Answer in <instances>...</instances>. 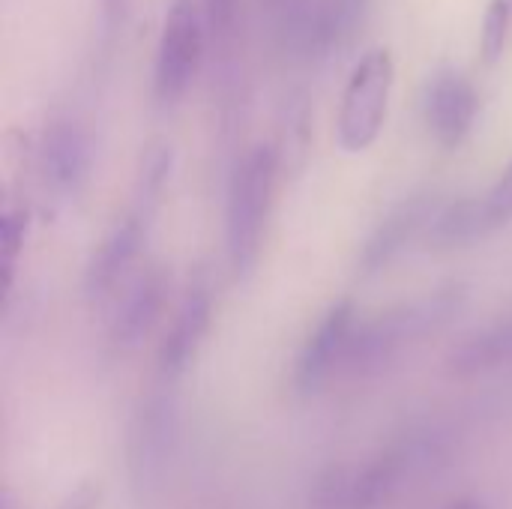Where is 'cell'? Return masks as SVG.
Listing matches in <instances>:
<instances>
[{
  "mask_svg": "<svg viewBox=\"0 0 512 509\" xmlns=\"http://www.w3.org/2000/svg\"><path fill=\"white\" fill-rule=\"evenodd\" d=\"M393 78H396V63H393L390 48L384 45L366 51L360 63L354 66L342 93L339 123H336L339 144L348 153L369 150L375 138L381 135V126L387 120Z\"/></svg>",
  "mask_w": 512,
  "mask_h": 509,
  "instance_id": "obj_4",
  "label": "cell"
},
{
  "mask_svg": "<svg viewBox=\"0 0 512 509\" xmlns=\"http://www.w3.org/2000/svg\"><path fill=\"white\" fill-rule=\"evenodd\" d=\"M147 216H141L138 210H129L123 219H117L105 237L99 240L93 258L87 261L84 270V291L87 297H99L105 294L123 273L126 267L138 258L144 234H147Z\"/></svg>",
  "mask_w": 512,
  "mask_h": 509,
  "instance_id": "obj_11",
  "label": "cell"
},
{
  "mask_svg": "<svg viewBox=\"0 0 512 509\" xmlns=\"http://www.w3.org/2000/svg\"><path fill=\"white\" fill-rule=\"evenodd\" d=\"M441 198L435 192H420L405 198L402 204H396L381 222L378 228L369 234V240L363 243L360 252V273L363 276H375L381 270H387L420 234L429 231V225L435 222V216L441 213Z\"/></svg>",
  "mask_w": 512,
  "mask_h": 509,
  "instance_id": "obj_8",
  "label": "cell"
},
{
  "mask_svg": "<svg viewBox=\"0 0 512 509\" xmlns=\"http://www.w3.org/2000/svg\"><path fill=\"white\" fill-rule=\"evenodd\" d=\"M168 297V276L162 267H150L144 270L129 291L123 294L114 318H111V342L117 348H135L150 327L156 324V318L162 315Z\"/></svg>",
  "mask_w": 512,
  "mask_h": 509,
  "instance_id": "obj_13",
  "label": "cell"
},
{
  "mask_svg": "<svg viewBox=\"0 0 512 509\" xmlns=\"http://www.w3.org/2000/svg\"><path fill=\"white\" fill-rule=\"evenodd\" d=\"M447 462L444 432H414L402 438L369 465L357 468L354 477V509H381L396 501L414 480Z\"/></svg>",
  "mask_w": 512,
  "mask_h": 509,
  "instance_id": "obj_5",
  "label": "cell"
},
{
  "mask_svg": "<svg viewBox=\"0 0 512 509\" xmlns=\"http://www.w3.org/2000/svg\"><path fill=\"white\" fill-rule=\"evenodd\" d=\"M213 321V297L204 285H192L177 306V315L159 345V378L162 381H177L192 357L198 354L207 330Z\"/></svg>",
  "mask_w": 512,
  "mask_h": 509,
  "instance_id": "obj_10",
  "label": "cell"
},
{
  "mask_svg": "<svg viewBox=\"0 0 512 509\" xmlns=\"http://www.w3.org/2000/svg\"><path fill=\"white\" fill-rule=\"evenodd\" d=\"M96 498H99V489L96 486H81V489H75L57 509H93L96 507Z\"/></svg>",
  "mask_w": 512,
  "mask_h": 509,
  "instance_id": "obj_23",
  "label": "cell"
},
{
  "mask_svg": "<svg viewBox=\"0 0 512 509\" xmlns=\"http://www.w3.org/2000/svg\"><path fill=\"white\" fill-rule=\"evenodd\" d=\"M177 441V399L171 393V381H162V387L150 390L138 402L126 429V471L138 498H153L165 486L177 456Z\"/></svg>",
  "mask_w": 512,
  "mask_h": 509,
  "instance_id": "obj_3",
  "label": "cell"
},
{
  "mask_svg": "<svg viewBox=\"0 0 512 509\" xmlns=\"http://www.w3.org/2000/svg\"><path fill=\"white\" fill-rule=\"evenodd\" d=\"M357 324H360L357 321V306L348 297L333 303L324 312V318L315 324V330L309 333V339H306V345H303V351L297 357V366H294L297 393H303V396L315 393L336 369H342Z\"/></svg>",
  "mask_w": 512,
  "mask_h": 509,
  "instance_id": "obj_7",
  "label": "cell"
},
{
  "mask_svg": "<svg viewBox=\"0 0 512 509\" xmlns=\"http://www.w3.org/2000/svg\"><path fill=\"white\" fill-rule=\"evenodd\" d=\"M39 162H42V177L54 192L60 195L75 192L90 168V141L84 129L75 120H54L45 129Z\"/></svg>",
  "mask_w": 512,
  "mask_h": 509,
  "instance_id": "obj_12",
  "label": "cell"
},
{
  "mask_svg": "<svg viewBox=\"0 0 512 509\" xmlns=\"http://www.w3.org/2000/svg\"><path fill=\"white\" fill-rule=\"evenodd\" d=\"M27 231V213L21 207H9L0 222V252H3V267L9 270Z\"/></svg>",
  "mask_w": 512,
  "mask_h": 509,
  "instance_id": "obj_21",
  "label": "cell"
},
{
  "mask_svg": "<svg viewBox=\"0 0 512 509\" xmlns=\"http://www.w3.org/2000/svg\"><path fill=\"white\" fill-rule=\"evenodd\" d=\"M495 231L483 198H462L456 204H444L435 222L429 225L426 237L429 246L435 249H459V246H474L483 237Z\"/></svg>",
  "mask_w": 512,
  "mask_h": 509,
  "instance_id": "obj_15",
  "label": "cell"
},
{
  "mask_svg": "<svg viewBox=\"0 0 512 509\" xmlns=\"http://www.w3.org/2000/svg\"><path fill=\"white\" fill-rule=\"evenodd\" d=\"M426 123L444 147H459L477 120V90L453 69L438 72L426 87Z\"/></svg>",
  "mask_w": 512,
  "mask_h": 509,
  "instance_id": "obj_9",
  "label": "cell"
},
{
  "mask_svg": "<svg viewBox=\"0 0 512 509\" xmlns=\"http://www.w3.org/2000/svg\"><path fill=\"white\" fill-rule=\"evenodd\" d=\"M276 186V153L267 144L252 147L234 168L225 207V255L234 282H246L261 258L267 216Z\"/></svg>",
  "mask_w": 512,
  "mask_h": 509,
  "instance_id": "obj_2",
  "label": "cell"
},
{
  "mask_svg": "<svg viewBox=\"0 0 512 509\" xmlns=\"http://www.w3.org/2000/svg\"><path fill=\"white\" fill-rule=\"evenodd\" d=\"M171 174V144L165 141H153L144 156H141V168H138V192H135V207L141 216L150 219V213L156 210L162 189L168 183Z\"/></svg>",
  "mask_w": 512,
  "mask_h": 509,
  "instance_id": "obj_16",
  "label": "cell"
},
{
  "mask_svg": "<svg viewBox=\"0 0 512 509\" xmlns=\"http://www.w3.org/2000/svg\"><path fill=\"white\" fill-rule=\"evenodd\" d=\"M354 468H330L318 483L309 498V509H354Z\"/></svg>",
  "mask_w": 512,
  "mask_h": 509,
  "instance_id": "obj_17",
  "label": "cell"
},
{
  "mask_svg": "<svg viewBox=\"0 0 512 509\" xmlns=\"http://www.w3.org/2000/svg\"><path fill=\"white\" fill-rule=\"evenodd\" d=\"M123 9H126V0H102V12H105V24L108 30L117 27V21L123 18Z\"/></svg>",
  "mask_w": 512,
  "mask_h": 509,
  "instance_id": "obj_24",
  "label": "cell"
},
{
  "mask_svg": "<svg viewBox=\"0 0 512 509\" xmlns=\"http://www.w3.org/2000/svg\"><path fill=\"white\" fill-rule=\"evenodd\" d=\"M465 303L468 285L450 282L435 291H423L411 300H402L369 321H360L351 336L342 369L357 378L384 372L408 348L447 330L462 315Z\"/></svg>",
  "mask_w": 512,
  "mask_h": 509,
  "instance_id": "obj_1",
  "label": "cell"
},
{
  "mask_svg": "<svg viewBox=\"0 0 512 509\" xmlns=\"http://www.w3.org/2000/svg\"><path fill=\"white\" fill-rule=\"evenodd\" d=\"M201 51H204V15L198 3L174 0L162 24L156 72H153V90L162 105H174L186 93L201 63Z\"/></svg>",
  "mask_w": 512,
  "mask_h": 509,
  "instance_id": "obj_6",
  "label": "cell"
},
{
  "mask_svg": "<svg viewBox=\"0 0 512 509\" xmlns=\"http://www.w3.org/2000/svg\"><path fill=\"white\" fill-rule=\"evenodd\" d=\"M234 9H237V0H204V18H207V27L216 33V36H225L231 21H234Z\"/></svg>",
  "mask_w": 512,
  "mask_h": 509,
  "instance_id": "obj_22",
  "label": "cell"
},
{
  "mask_svg": "<svg viewBox=\"0 0 512 509\" xmlns=\"http://www.w3.org/2000/svg\"><path fill=\"white\" fill-rule=\"evenodd\" d=\"M510 33V0H489L483 15V33H480V54L486 63H495L504 54Z\"/></svg>",
  "mask_w": 512,
  "mask_h": 509,
  "instance_id": "obj_18",
  "label": "cell"
},
{
  "mask_svg": "<svg viewBox=\"0 0 512 509\" xmlns=\"http://www.w3.org/2000/svg\"><path fill=\"white\" fill-rule=\"evenodd\" d=\"M444 509H489L483 501H477V498H456V501H450Z\"/></svg>",
  "mask_w": 512,
  "mask_h": 509,
  "instance_id": "obj_25",
  "label": "cell"
},
{
  "mask_svg": "<svg viewBox=\"0 0 512 509\" xmlns=\"http://www.w3.org/2000/svg\"><path fill=\"white\" fill-rule=\"evenodd\" d=\"M366 3L369 0H330L327 15H324V27H327V39H351L366 15Z\"/></svg>",
  "mask_w": 512,
  "mask_h": 509,
  "instance_id": "obj_19",
  "label": "cell"
},
{
  "mask_svg": "<svg viewBox=\"0 0 512 509\" xmlns=\"http://www.w3.org/2000/svg\"><path fill=\"white\" fill-rule=\"evenodd\" d=\"M512 363V315L501 318L459 342L447 357V372L456 378H474Z\"/></svg>",
  "mask_w": 512,
  "mask_h": 509,
  "instance_id": "obj_14",
  "label": "cell"
},
{
  "mask_svg": "<svg viewBox=\"0 0 512 509\" xmlns=\"http://www.w3.org/2000/svg\"><path fill=\"white\" fill-rule=\"evenodd\" d=\"M483 207H486V213H489L495 231L504 228L507 222H512V162L504 168V174L495 180V186L486 192Z\"/></svg>",
  "mask_w": 512,
  "mask_h": 509,
  "instance_id": "obj_20",
  "label": "cell"
}]
</instances>
